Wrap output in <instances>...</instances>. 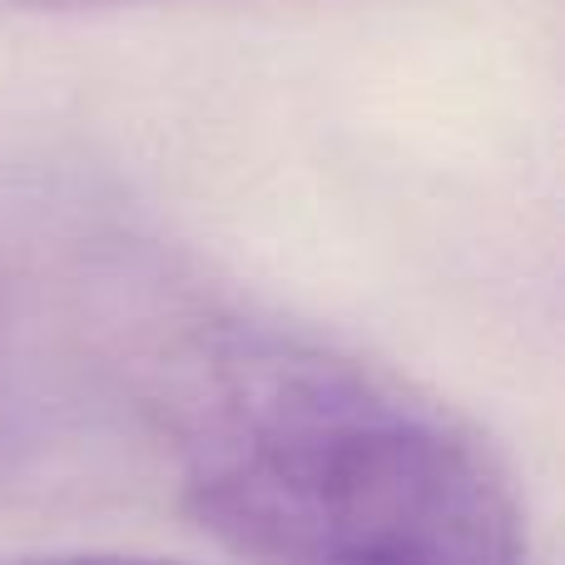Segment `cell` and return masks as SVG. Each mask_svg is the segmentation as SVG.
Returning a JSON list of instances; mask_svg holds the SVG:
<instances>
[{
  "label": "cell",
  "instance_id": "1",
  "mask_svg": "<svg viewBox=\"0 0 565 565\" xmlns=\"http://www.w3.org/2000/svg\"><path fill=\"white\" fill-rule=\"evenodd\" d=\"M159 412L184 507L254 565H526L487 447L318 342L209 328L169 358Z\"/></svg>",
  "mask_w": 565,
  "mask_h": 565
},
{
  "label": "cell",
  "instance_id": "3",
  "mask_svg": "<svg viewBox=\"0 0 565 565\" xmlns=\"http://www.w3.org/2000/svg\"><path fill=\"white\" fill-rule=\"evenodd\" d=\"M20 10H105V6H139V0H6Z\"/></svg>",
  "mask_w": 565,
  "mask_h": 565
},
{
  "label": "cell",
  "instance_id": "2",
  "mask_svg": "<svg viewBox=\"0 0 565 565\" xmlns=\"http://www.w3.org/2000/svg\"><path fill=\"white\" fill-rule=\"evenodd\" d=\"M10 565H174V561H145V556H45V561H10Z\"/></svg>",
  "mask_w": 565,
  "mask_h": 565
}]
</instances>
